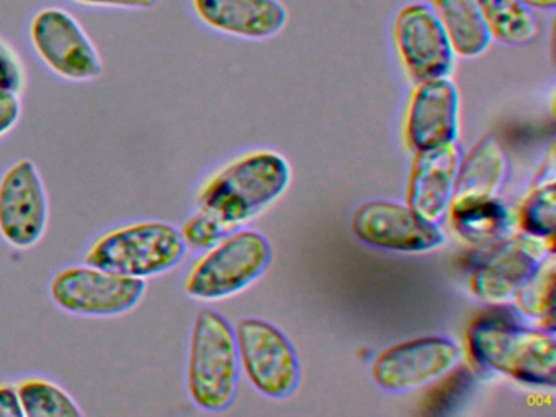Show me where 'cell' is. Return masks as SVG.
<instances>
[{"label": "cell", "instance_id": "obj_1", "mask_svg": "<svg viewBox=\"0 0 556 417\" xmlns=\"http://www.w3.org/2000/svg\"><path fill=\"white\" fill-rule=\"evenodd\" d=\"M291 182V168L276 152L250 153L214 173L198 192V207L230 231L239 230L273 204Z\"/></svg>", "mask_w": 556, "mask_h": 417}, {"label": "cell", "instance_id": "obj_2", "mask_svg": "<svg viewBox=\"0 0 556 417\" xmlns=\"http://www.w3.org/2000/svg\"><path fill=\"white\" fill-rule=\"evenodd\" d=\"M467 349L470 357L488 370L527 384L555 387L556 344L548 329L484 316L468 326Z\"/></svg>", "mask_w": 556, "mask_h": 417}, {"label": "cell", "instance_id": "obj_3", "mask_svg": "<svg viewBox=\"0 0 556 417\" xmlns=\"http://www.w3.org/2000/svg\"><path fill=\"white\" fill-rule=\"evenodd\" d=\"M239 345L226 316L216 309L198 312L188 344L185 383L198 409L223 413L236 401L240 384Z\"/></svg>", "mask_w": 556, "mask_h": 417}, {"label": "cell", "instance_id": "obj_4", "mask_svg": "<svg viewBox=\"0 0 556 417\" xmlns=\"http://www.w3.org/2000/svg\"><path fill=\"white\" fill-rule=\"evenodd\" d=\"M188 248L180 228L167 220L146 218L106 228L84 251V263L146 280L177 269Z\"/></svg>", "mask_w": 556, "mask_h": 417}, {"label": "cell", "instance_id": "obj_5", "mask_svg": "<svg viewBox=\"0 0 556 417\" xmlns=\"http://www.w3.org/2000/svg\"><path fill=\"white\" fill-rule=\"evenodd\" d=\"M271 264V244L260 231L239 228L191 264L184 292L197 302H219L249 289Z\"/></svg>", "mask_w": 556, "mask_h": 417}, {"label": "cell", "instance_id": "obj_6", "mask_svg": "<svg viewBox=\"0 0 556 417\" xmlns=\"http://www.w3.org/2000/svg\"><path fill=\"white\" fill-rule=\"evenodd\" d=\"M48 293L66 315L110 319L135 312L148 293V282L83 261L56 270Z\"/></svg>", "mask_w": 556, "mask_h": 417}, {"label": "cell", "instance_id": "obj_7", "mask_svg": "<svg viewBox=\"0 0 556 417\" xmlns=\"http://www.w3.org/2000/svg\"><path fill=\"white\" fill-rule=\"evenodd\" d=\"M31 48L56 77L76 84L99 80L105 72L102 54L83 23L63 7L38 10L28 26Z\"/></svg>", "mask_w": 556, "mask_h": 417}, {"label": "cell", "instance_id": "obj_8", "mask_svg": "<svg viewBox=\"0 0 556 417\" xmlns=\"http://www.w3.org/2000/svg\"><path fill=\"white\" fill-rule=\"evenodd\" d=\"M240 365L250 383L273 400H285L301 383V362L288 336L271 323L240 319L236 328Z\"/></svg>", "mask_w": 556, "mask_h": 417}, {"label": "cell", "instance_id": "obj_9", "mask_svg": "<svg viewBox=\"0 0 556 417\" xmlns=\"http://www.w3.org/2000/svg\"><path fill=\"white\" fill-rule=\"evenodd\" d=\"M50 198L37 163L21 159L0 175V240L12 250L37 247L50 227Z\"/></svg>", "mask_w": 556, "mask_h": 417}, {"label": "cell", "instance_id": "obj_10", "mask_svg": "<svg viewBox=\"0 0 556 417\" xmlns=\"http://www.w3.org/2000/svg\"><path fill=\"white\" fill-rule=\"evenodd\" d=\"M549 251H555L553 238L527 233L503 238L475 264L468 287L491 305L510 302Z\"/></svg>", "mask_w": 556, "mask_h": 417}, {"label": "cell", "instance_id": "obj_11", "mask_svg": "<svg viewBox=\"0 0 556 417\" xmlns=\"http://www.w3.org/2000/svg\"><path fill=\"white\" fill-rule=\"evenodd\" d=\"M460 358V348L451 339L439 336L413 339L380 352L370 375L382 390L406 393L451 374Z\"/></svg>", "mask_w": 556, "mask_h": 417}, {"label": "cell", "instance_id": "obj_12", "mask_svg": "<svg viewBox=\"0 0 556 417\" xmlns=\"http://www.w3.org/2000/svg\"><path fill=\"white\" fill-rule=\"evenodd\" d=\"M351 228L363 243L400 253H426L445 241L444 231L435 222L409 205L392 201L364 202L353 212Z\"/></svg>", "mask_w": 556, "mask_h": 417}, {"label": "cell", "instance_id": "obj_13", "mask_svg": "<svg viewBox=\"0 0 556 417\" xmlns=\"http://www.w3.org/2000/svg\"><path fill=\"white\" fill-rule=\"evenodd\" d=\"M400 58L415 84L447 77L454 67V48L438 13L426 3L400 10L393 26Z\"/></svg>", "mask_w": 556, "mask_h": 417}, {"label": "cell", "instance_id": "obj_14", "mask_svg": "<svg viewBox=\"0 0 556 417\" xmlns=\"http://www.w3.org/2000/svg\"><path fill=\"white\" fill-rule=\"evenodd\" d=\"M460 129V93L447 77L421 81L413 93L406 114L405 137L408 147L434 149L455 142Z\"/></svg>", "mask_w": 556, "mask_h": 417}, {"label": "cell", "instance_id": "obj_15", "mask_svg": "<svg viewBox=\"0 0 556 417\" xmlns=\"http://www.w3.org/2000/svg\"><path fill=\"white\" fill-rule=\"evenodd\" d=\"M415 153L406 191V205L438 224L447 214L451 205L464 152L455 140Z\"/></svg>", "mask_w": 556, "mask_h": 417}, {"label": "cell", "instance_id": "obj_16", "mask_svg": "<svg viewBox=\"0 0 556 417\" xmlns=\"http://www.w3.org/2000/svg\"><path fill=\"white\" fill-rule=\"evenodd\" d=\"M198 16L211 28L240 38L265 39L278 35L288 23V10L279 0H191Z\"/></svg>", "mask_w": 556, "mask_h": 417}, {"label": "cell", "instance_id": "obj_17", "mask_svg": "<svg viewBox=\"0 0 556 417\" xmlns=\"http://www.w3.org/2000/svg\"><path fill=\"white\" fill-rule=\"evenodd\" d=\"M507 175L509 160L503 147L494 137H483L462 156L448 207L496 199L506 185Z\"/></svg>", "mask_w": 556, "mask_h": 417}, {"label": "cell", "instance_id": "obj_18", "mask_svg": "<svg viewBox=\"0 0 556 417\" xmlns=\"http://www.w3.org/2000/svg\"><path fill=\"white\" fill-rule=\"evenodd\" d=\"M455 54L478 58L490 48L493 36L477 0H432Z\"/></svg>", "mask_w": 556, "mask_h": 417}, {"label": "cell", "instance_id": "obj_19", "mask_svg": "<svg viewBox=\"0 0 556 417\" xmlns=\"http://www.w3.org/2000/svg\"><path fill=\"white\" fill-rule=\"evenodd\" d=\"M517 220L523 233L539 238L555 237L556 165L555 150H549L542 168L533 178L529 194L520 204Z\"/></svg>", "mask_w": 556, "mask_h": 417}, {"label": "cell", "instance_id": "obj_20", "mask_svg": "<svg viewBox=\"0 0 556 417\" xmlns=\"http://www.w3.org/2000/svg\"><path fill=\"white\" fill-rule=\"evenodd\" d=\"M448 218L455 233L470 244H494L509 228V211L496 199L452 205Z\"/></svg>", "mask_w": 556, "mask_h": 417}, {"label": "cell", "instance_id": "obj_21", "mask_svg": "<svg viewBox=\"0 0 556 417\" xmlns=\"http://www.w3.org/2000/svg\"><path fill=\"white\" fill-rule=\"evenodd\" d=\"M22 413L27 417H83L76 397L53 378L24 375L15 381Z\"/></svg>", "mask_w": 556, "mask_h": 417}, {"label": "cell", "instance_id": "obj_22", "mask_svg": "<svg viewBox=\"0 0 556 417\" xmlns=\"http://www.w3.org/2000/svg\"><path fill=\"white\" fill-rule=\"evenodd\" d=\"M491 36L504 45H523L536 35L529 7L520 0H477Z\"/></svg>", "mask_w": 556, "mask_h": 417}, {"label": "cell", "instance_id": "obj_23", "mask_svg": "<svg viewBox=\"0 0 556 417\" xmlns=\"http://www.w3.org/2000/svg\"><path fill=\"white\" fill-rule=\"evenodd\" d=\"M555 251H549L513 299L520 313L529 316L530 319H536L542 325L548 323L549 329H553V313H555Z\"/></svg>", "mask_w": 556, "mask_h": 417}, {"label": "cell", "instance_id": "obj_24", "mask_svg": "<svg viewBox=\"0 0 556 417\" xmlns=\"http://www.w3.org/2000/svg\"><path fill=\"white\" fill-rule=\"evenodd\" d=\"M178 228H180L181 238H184L188 250L200 251V253L210 250L217 241L232 233V231H230L226 225L220 224L213 214H210V212L201 207H198L197 211L184 222V225Z\"/></svg>", "mask_w": 556, "mask_h": 417}, {"label": "cell", "instance_id": "obj_25", "mask_svg": "<svg viewBox=\"0 0 556 417\" xmlns=\"http://www.w3.org/2000/svg\"><path fill=\"white\" fill-rule=\"evenodd\" d=\"M27 85V71L14 48L0 39V90L21 94Z\"/></svg>", "mask_w": 556, "mask_h": 417}, {"label": "cell", "instance_id": "obj_26", "mask_svg": "<svg viewBox=\"0 0 556 417\" xmlns=\"http://www.w3.org/2000/svg\"><path fill=\"white\" fill-rule=\"evenodd\" d=\"M24 113L21 94L0 90V139L12 132L18 126Z\"/></svg>", "mask_w": 556, "mask_h": 417}, {"label": "cell", "instance_id": "obj_27", "mask_svg": "<svg viewBox=\"0 0 556 417\" xmlns=\"http://www.w3.org/2000/svg\"><path fill=\"white\" fill-rule=\"evenodd\" d=\"M0 417H24L15 381L0 380Z\"/></svg>", "mask_w": 556, "mask_h": 417}, {"label": "cell", "instance_id": "obj_28", "mask_svg": "<svg viewBox=\"0 0 556 417\" xmlns=\"http://www.w3.org/2000/svg\"><path fill=\"white\" fill-rule=\"evenodd\" d=\"M80 5L99 7V9L152 10L159 0H73Z\"/></svg>", "mask_w": 556, "mask_h": 417}, {"label": "cell", "instance_id": "obj_29", "mask_svg": "<svg viewBox=\"0 0 556 417\" xmlns=\"http://www.w3.org/2000/svg\"><path fill=\"white\" fill-rule=\"evenodd\" d=\"M526 3L527 7H533V9L552 10L556 7V0H520Z\"/></svg>", "mask_w": 556, "mask_h": 417}]
</instances>
